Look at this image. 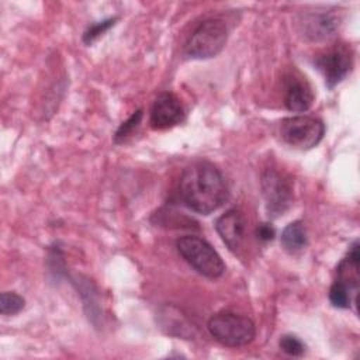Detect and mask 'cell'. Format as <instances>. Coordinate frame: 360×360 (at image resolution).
I'll return each instance as SVG.
<instances>
[{"instance_id":"obj_1","label":"cell","mask_w":360,"mask_h":360,"mask_svg":"<svg viewBox=\"0 0 360 360\" xmlns=\"http://www.w3.org/2000/svg\"><path fill=\"white\" fill-rule=\"evenodd\" d=\"M179 195L194 212L208 215L228 198V186L221 170L210 162H194L184 167L179 180Z\"/></svg>"},{"instance_id":"obj_2","label":"cell","mask_w":360,"mask_h":360,"mask_svg":"<svg viewBox=\"0 0 360 360\" xmlns=\"http://www.w3.org/2000/svg\"><path fill=\"white\" fill-rule=\"evenodd\" d=\"M207 328L215 340L229 347L245 346L256 335V326L250 318L229 311L212 315L207 322Z\"/></svg>"},{"instance_id":"obj_3","label":"cell","mask_w":360,"mask_h":360,"mask_svg":"<svg viewBox=\"0 0 360 360\" xmlns=\"http://www.w3.org/2000/svg\"><path fill=\"white\" fill-rule=\"evenodd\" d=\"M179 253L200 274L208 278H218L225 271V264L218 252L205 239L195 235H186L176 242Z\"/></svg>"},{"instance_id":"obj_4","label":"cell","mask_w":360,"mask_h":360,"mask_svg":"<svg viewBox=\"0 0 360 360\" xmlns=\"http://www.w3.org/2000/svg\"><path fill=\"white\" fill-rule=\"evenodd\" d=\"M228 39V25L222 18L212 17L200 22L186 44V53L194 59L217 56Z\"/></svg>"},{"instance_id":"obj_5","label":"cell","mask_w":360,"mask_h":360,"mask_svg":"<svg viewBox=\"0 0 360 360\" xmlns=\"http://www.w3.org/2000/svg\"><path fill=\"white\" fill-rule=\"evenodd\" d=\"M281 139L300 150L316 146L325 135V124L312 115H292L281 120L278 128Z\"/></svg>"},{"instance_id":"obj_6","label":"cell","mask_w":360,"mask_h":360,"mask_svg":"<svg viewBox=\"0 0 360 360\" xmlns=\"http://www.w3.org/2000/svg\"><path fill=\"white\" fill-rule=\"evenodd\" d=\"M262 193L269 217L283 215L292 204L294 193L290 179L274 167H267L262 173Z\"/></svg>"},{"instance_id":"obj_7","label":"cell","mask_w":360,"mask_h":360,"mask_svg":"<svg viewBox=\"0 0 360 360\" xmlns=\"http://www.w3.org/2000/svg\"><path fill=\"white\" fill-rule=\"evenodd\" d=\"M315 65L322 73L325 84L329 89H333L350 73L353 66V53L349 46L336 45L326 53L318 56Z\"/></svg>"},{"instance_id":"obj_8","label":"cell","mask_w":360,"mask_h":360,"mask_svg":"<svg viewBox=\"0 0 360 360\" xmlns=\"http://www.w3.org/2000/svg\"><path fill=\"white\" fill-rule=\"evenodd\" d=\"M215 229L228 249L236 253L243 246L246 239V215L238 208H231L215 221Z\"/></svg>"},{"instance_id":"obj_9","label":"cell","mask_w":360,"mask_h":360,"mask_svg":"<svg viewBox=\"0 0 360 360\" xmlns=\"http://www.w3.org/2000/svg\"><path fill=\"white\" fill-rule=\"evenodd\" d=\"M184 118V108L180 100L169 91L160 93L150 108V124L155 129H167L180 124Z\"/></svg>"},{"instance_id":"obj_10","label":"cell","mask_w":360,"mask_h":360,"mask_svg":"<svg viewBox=\"0 0 360 360\" xmlns=\"http://www.w3.org/2000/svg\"><path fill=\"white\" fill-rule=\"evenodd\" d=\"M315 100L311 84L305 77L291 73L285 77L284 83V104L290 111L304 112L309 110Z\"/></svg>"},{"instance_id":"obj_11","label":"cell","mask_w":360,"mask_h":360,"mask_svg":"<svg viewBox=\"0 0 360 360\" xmlns=\"http://www.w3.org/2000/svg\"><path fill=\"white\" fill-rule=\"evenodd\" d=\"M300 25L308 39L323 41L333 37L339 28V18L330 13H311L302 17Z\"/></svg>"},{"instance_id":"obj_12","label":"cell","mask_w":360,"mask_h":360,"mask_svg":"<svg viewBox=\"0 0 360 360\" xmlns=\"http://www.w3.org/2000/svg\"><path fill=\"white\" fill-rule=\"evenodd\" d=\"M308 243L307 229L301 221L290 222L281 232V245L285 252L294 255L305 249Z\"/></svg>"},{"instance_id":"obj_13","label":"cell","mask_w":360,"mask_h":360,"mask_svg":"<svg viewBox=\"0 0 360 360\" xmlns=\"http://www.w3.org/2000/svg\"><path fill=\"white\" fill-rule=\"evenodd\" d=\"M357 292L352 291L349 287L342 284L340 281L335 280L330 290H329V301L335 308H350L353 302H356Z\"/></svg>"},{"instance_id":"obj_14","label":"cell","mask_w":360,"mask_h":360,"mask_svg":"<svg viewBox=\"0 0 360 360\" xmlns=\"http://www.w3.org/2000/svg\"><path fill=\"white\" fill-rule=\"evenodd\" d=\"M25 305V301L21 295L13 291H4L0 295V312L3 315L18 314Z\"/></svg>"},{"instance_id":"obj_15","label":"cell","mask_w":360,"mask_h":360,"mask_svg":"<svg viewBox=\"0 0 360 360\" xmlns=\"http://www.w3.org/2000/svg\"><path fill=\"white\" fill-rule=\"evenodd\" d=\"M115 21H117V17H112V18H107V20L90 24L83 32V42L86 45H91L97 38H100L105 31H108L115 24Z\"/></svg>"},{"instance_id":"obj_16","label":"cell","mask_w":360,"mask_h":360,"mask_svg":"<svg viewBox=\"0 0 360 360\" xmlns=\"http://www.w3.org/2000/svg\"><path fill=\"white\" fill-rule=\"evenodd\" d=\"M142 115H143V112H142V110L139 108V110H136L127 121H124V122L118 127V129L115 131V134H114V142H115V143L124 142V141L131 135V132H132L135 128H138V125L141 124Z\"/></svg>"},{"instance_id":"obj_17","label":"cell","mask_w":360,"mask_h":360,"mask_svg":"<svg viewBox=\"0 0 360 360\" xmlns=\"http://www.w3.org/2000/svg\"><path fill=\"white\" fill-rule=\"evenodd\" d=\"M280 349L292 357H301L305 353V345L304 342L297 338L295 335H283L278 342Z\"/></svg>"},{"instance_id":"obj_18","label":"cell","mask_w":360,"mask_h":360,"mask_svg":"<svg viewBox=\"0 0 360 360\" xmlns=\"http://www.w3.org/2000/svg\"><path fill=\"white\" fill-rule=\"evenodd\" d=\"M256 236L260 242H270L276 236V229L269 222H262L256 228Z\"/></svg>"}]
</instances>
